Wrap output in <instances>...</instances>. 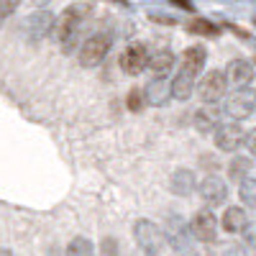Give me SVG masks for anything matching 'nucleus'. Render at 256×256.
Masks as SVG:
<instances>
[{
	"label": "nucleus",
	"instance_id": "23",
	"mask_svg": "<svg viewBox=\"0 0 256 256\" xmlns=\"http://www.w3.org/2000/svg\"><path fill=\"white\" fill-rule=\"evenodd\" d=\"M144 95L138 92V90H134L131 95H128V108H131V110H141V105H144Z\"/></svg>",
	"mask_w": 256,
	"mask_h": 256
},
{
	"label": "nucleus",
	"instance_id": "19",
	"mask_svg": "<svg viewBox=\"0 0 256 256\" xmlns=\"http://www.w3.org/2000/svg\"><path fill=\"white\" fill-rule=\"evenodd\" d=\"M238 198L246 208L256 210V180L254 177H246L241 180V187H238Z\"/></svg>",
	"mask_w": 256,
	"mask_h": 256
},
{
	"label": "nucleus",
	"instance_id": "30",
	"mask_svg": "<svg viewBox=\"0 0 256 256\" xmlns=\"http://www.w3.org/2000/svg\"><path fill=\"white\" fill-rule=\"evenodd\" d=\"M116 3H123V0H116Z\"/></svg>",
	"mask_w": 256,
	"mask_h": 256
},
{
	"label": "nucleus",
	"instance_id": "13",
	"mask_svg": "<svg viewBox=\"0 0 256 256\" xmlns=\"http://www.w3.org/2000/svg\"><path fill=\"white\" fill-rule=\"evenodd\" d=\"M195 190H198V180H195V172H190V169H177L169 177V192H174L177 198H187Z\"/></svg>",
	"mask_w": 256,
	"mask_h": 256
},
{
	"label": "nucleus",
	"instance_id": "18",
	"mask_svg": "<svg viewBox=\"0 0 256 256\" xmlns=\"http://www.w3.org/2000/svg\"><path fill=\"white\" fill-rule=\"evenodd\" d=\"M248 172H251V159H246V156H233L230 159V164H228V177L230 180H246L248 177Z\"/></svg>",
	"mask_w": 256,
	"mask_h": 256
},
{
	"label": "nucleus",
	"instance_id": "17",
	"mask_svg": "<svg viewBox=\"0 0 256 256\" xmlns=\"http://www.w3.org/2000/svg\"><path fill=\"white\" fill-rule=\"evenodd\" d=\"M192 123H195V128L200 134H210V131H216V128L220 126L218 123V110H208V108H200L195 113V118H192Z\"/></svg>",
	"mask_w": 256,
	"mask_h": 256
},
{
	"label": "nucleus",
	"instance_id": "11",
	"mask_svg": "<svg viewBox=\"0 0 256 256\" xmlns=\"http://www.w3.org/2000/svg\"><path fill=\"white\" fill-rule=\"evenodd\" d=\"M198 192H200V198L212 208V205H223L226 198H228V187L220 177H205L200 184H198Z\"/></svg>",
	"mask_w": 256,
	"mask_h": 256
},
{
	"label": "nucleus",
	"instance_id": "1",
	"mask_svg": "<svg viewBox=\"0 0 256 256\" xmlns=\"http://www.w3.org/2000/svg\"><path fill=\"white\" fill-rule=\"evenodd\" d=\"M205 46H190L182 56V64H180V72L177 77L172 80V95L177 100H187L195 90V82H198V74L202 72L205 67Z\"/></svg>",
	"mask_w": 256,
	"mask_h": 256
},
{
	"label": "nucleus",
	"instance_id": "6",
	"mask_svg": "<svg viewBox=\"0 0 256 256\" xmlns=\"http://www.w3.org/2000/svg\"><path fill=\"white\" fill-rule=\"evenodd\" d=\"M148 62H152L148 59V49L144 44H131V46H126V52L120 54V70L126 74L136 77V74H141L148 67Z\"/></svg>",
	"mask_w": 256,
	"mask_h": 256
},
{
	"label": "nucleus",
	"instance_id": "15",
	"mask_svg": "<svg viewBox=\"0 0 256 256\" xmlns=\"http://www.w3.org/2000/svg\"><path fill=\"white\" fill-rule=\"evenodd\" d=\"M220 226L228 230V233H244L248 228V216L244 208H228L220 218Z\"/></svg>",
	"mask_w": 256,
	"mask_h": 256
},
{
	"label": "nucleus",
	"instance_id": "24",
	"mask_svg": "<svg viewBox=\"0 0 256 256\" xmlns=\"http://www.w3.org/2000/svg\"><path fill=\"white\" fill-rule=\"evenodd\" d=\"M244 236H246V246L256 254V223H251V226L244 230Z\"/></svg>",
	"mask_w": 256,
	"mask_h": 256
},
{
	"label": "nucleus",
	"instance_id": "10",
	"mask_svg": "<svg viewBox=\"0 0 256 256\" xmlns=\"http://www.w3.org/2000/svg\"><path fill=\"white\" fill-rule=\"evenodd\" d=\"M228 90V77L220 70H212L210 74H205V80L200 82V98L205 102H218Z\"/></svg>",
	"mask_w": 256,
	"mask_h": 256
},
{
	"label": "nucleus",
	"instance_id": "28",
	"mask_svg": "<svg viewBox=\"0 0 256 256\" xmlns=\"http://www.w3.org/2000/svg\"><path fill=\"white\" fill-rule=\"evenodd\" d=\"M174 3H177L180 8H192V6H190V0H174Z\"/></svg>",
	"mask_w": 256,
	"mask_h": 256
},
{
	"label": "nucleus",
	"instance_id": "12",
	"mask_svg": "<svg viewBox=\"0 0 256 256\" xmlns=\"http://www.w3.org/2000/svg\"><path fill=\"white\" fill-rule=\"evenodd\" d=\"M226 77H228L230 88L244 90L246 84H251V80H254V70H251V64H248L246 59H233V62H228Z\"/></svg>",
	"mask_w": 256,
	"mask_h": 256
},
{
	"label": "nucleus",
	"instance_id": "26",
	"mask_svg": "<svg viewBox=\"0 0 256 256\" xmlns=\"http://www.w3.org/2000/svg\"><path fill=\"white\" fill-rule=\"evenodd\" d=\"M244 144H246V148H248V152H251V154L256 156V128H254V131H248V134H246Z\"/></svg>",
	"mask_w": 256,
	"mask_h": 256
},
{
	"label": "nucleus",
	"instance_id": "29",
	"mask_svg": "<svg viewBox=\"0 0 256 256\" xmlns=\"http://www.w3.org/2000/svg\"><path fill=\"white\" fill-rule=\"evenodd\" d=\"M0 256H13L10 251H0Z\"/></svg>",
	"mask_w": 256,
	"mask_h": 256
},
{
	"label": "nucleus",
	"instance_id": "9",
	"mask_svg": "<svg viewBox=\"0 0 256 256\" xmlns=\"http://www.w3.org/2000/svg\"><path fill=\"white\" fill-rule=\"evenodd\" d=\"M190 230H192V236H195L198 241H202V244L216 241V236H218V220H216V216H212L210 210H200V212H195V218H192Z\"/></svg>",
	"mask_w": 256,
	"mask_h": 256
},
{
	"label": "nucleus",
	"instance_id": "16",
	"mask_svg": "<svg viewBox=\"0 0 256 256\" xmlns=\"http://www.w3.org/2000/svg\"><path fill=\"white\" fill-rule=\"evenodd\" d=\"M148 67H152L154 77H166L169 72H172V67H174V54L169 49H159L152 56V62H148Z\"/></svg>",
	"mask_w": 256,
	"mask_h": 256
},
{
	"label": "nucleus",
	"instance_id": "27",
	"mask_svg": "<svg viewBox=\"0 0 256 256\" xmlns=\"http://www.w3.org/2000/svg\"><path fill=\"white\" fill-rule=\"evenodd\" d=\"M226 256H244V251L236 248V246H230V248H226Z\"/></svg>",
	"mask_w": 256,
	"mask_h": 256
},
{
	"label": "nucleus",
	"instance_id": "8",
	"mask_svg": "<svg viewBox=\"0 0 256 256\" xmlns=\"http://www.w3.org/2000/svg\"><path fill=\"white\" fill-rule=\"evenodd\" d=\"M244 138H246V134L241 131V126L238 123H220L218 128H216V136H212V141H216V146L220 148V152H236V148L244 144Z\"/></svg>",
	"mask_w": 256,
	"mask_h": 256
},
{
	"label": "nucleus",
	"instance_id": "21",
	"mask_svg": "<svg viewBox=\"0 0 256 256\" xmlns=\"http://www.w3.org/2000/svg\"><path fill=\"white\" fill-rule=\"evenodd\" d=\"M187 31L190 34H200V36H218V28L210 24V20H202V18H195L187 24Z\"/></svg>",
	"mask_w": 256,
	"mask_h": 256
},
{
	"label": "nucleus",
	"instance_id": "5",
	"mask_svg": "<svg viewBox=\"0 0 256 256\" xmlns=\"http://www.w3.org/2000/svg\"><path fill=\"white\" fill-rule=\"evenodd\" d=\"M54 28V16L49 10H36L24 20V36L28 44H41Z\"/></svg>",
	"mask_w": 256,
	"mask_h": 256
},
{
	"label": "nucleus",
	"instance_id": "2",
	"mask_svg": "<svg viewBox=\"0 0 256 256\" xmlns=\"http://www.w3.org/2000/svg\"><path fill=\"white\" fill-rule=\"evenodd\" d=\"M90 18V8L88 6H70L67 10L62 13L59 24H56V41L64 54H72L80 46L82 38V28Z\"/></svg>",
	"mask_w": 256,
	"mask_h": 256
},
{
	"label": "nucleus",
	"instance_id": "22",
	"mask_svg": "<svg viewBox=\"0 0 256 256\" xmlns=\"http://www.w3.org/2000/svg\"><path fill=\"white\" fill-rule=\"evenodd\" d=\"M20 6V0H0V26L16 13V8Z\"/></svg>",
	"mask_w": 256,
	"mask_h": 256
},
{
	"label": "nucleus",
	"instance_id": "3",
	"mask_svg": "<svg viewBox=\"0 0 256 256\" xmlns=\"http://www.w3.org/2000/svg\"><path fill=\"white\" fill-rule=\"evenodd\" d=\"M110 46H113V36L108 31H98V34L88 36L80 46V64L82 67H98L108 56Z\"/></svg>",
	"mask_w": 256,
	"mask_h": 256
},
{
	"label": "nucleus",
	"instance_id": "4",
	"mask_svg": "<svg viewBox=\"0 0 256 256\" xmlns=\"http://www.w3.org/2000/svg\"><path fill=\"white\" fill-rule=\"evenodd\" d=\"M134 238H136V244L141 246L144 254H159L164 248V244H166L164 230L156 223H152V220H136Z\"/></svg>",
	"mask_w": 256,
	"mask_h": 256
},
{
	"label": "nucleus",
	"instance_id": "25",
	"mask_svg": "<svg viewBox=\"0 0 256 256\" xmlns=\"http://www.w3.org/2000/svg\"><path fill=\"white\" fill-rule=\"evenodd\" d=\"M102 254H105V256H118L116 238H105V241H102Z\"/></svg>",
	"mask_w": 256,
	"mask_h": 256
},
{
	"label": "nucleus",
	"instance_id": "20",
	"mask_svg": "<svg viewBox=\"0 0 256 256\" xmlns=\"http://www.w3.org/2000/svg\"><path fill=\"white\" fill-rule=\"evenodd\" d=\"M67 256H95V248H92V244H90L88 238L77 236V238L70 241V246H67Z\"/></svg>",
	"mask_w": 256,
	"mask_h": 256
},
{
	"label": "nucleus",
	"instance_id": "7",
	"mask_svg": "<svg viewBox=\"0 0 256 256\" xmlns=\"http://www.w3.org/2000/svg\"><path fill=\"white\" fill-rule=\"evenodd\" d=\"M256 113V92L241 90L236 95H230V100L226 102V116H230L233 120H246Z\"/></svg>",
	"mask_w": 256,
	"mask_h": 256
},
{
	"label": "nucleus",
	"instance_id": "14",
	"mask_svg": "<svg viewBox=\"0 0 256 256\" xmlns=\"http://www.w3.org/2000/svg\"><path fill=\"white\" fill-rule=\"evenodd\" d=\"M169 95H172V88H169V82H166V77H154L152 82L146 84V102L148 105H166L169 102Z\"/></svg>",
	"mask_w": 256,
	"mask_h": 256
}]
</instances>
